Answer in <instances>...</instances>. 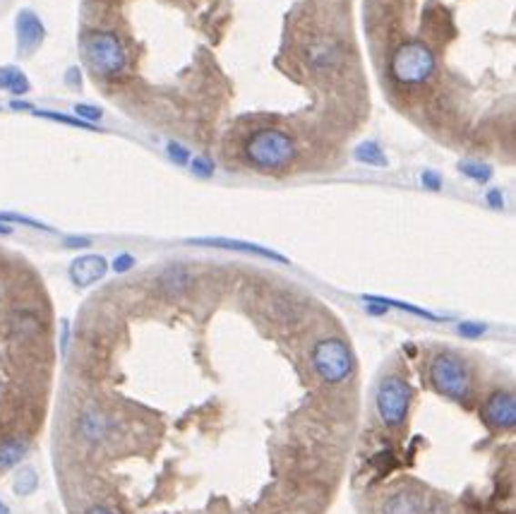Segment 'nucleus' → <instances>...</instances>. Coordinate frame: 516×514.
<instances>
[{
	"instance_id": "1",
	"label": "nucleus",
	"mask_w": 516,
	"mask_h": 514,
	"mask_svg": "<svg viewBox=\"0 0 516 514\" xmlns=\"http://www.w3.org/2000/svg\"><path fill=\"white\" fill-rule=\"evenodd\" d=\"M245 154L248 159L262 171H281L296 156V142L288 133L277 130V127H262L252 133L245 142Z\"/></svg>"
},
{
	"instance_id": "2",
	"label": "nucleus",
	"mask_w": 516,
	"mask_h": 514,
	"mask_svg": "<svg viewBox=\"0 0 516 514\" xmlns=\"http://www.w3.org/2000/svg\"><path fill=\"white\" fill-rule=\"evenodd\" d=\"M82 54L92 73L99 77H118L127 67L123 41L113 32H89L82 39Z\"/></svg>"
},
{
	"instance_id": "3",
	"label": "nucleus",
	"mask_w": 516,
	"mask_h": 514,
	"mask_svg": "<svg viewBox=\"0 0 516 514\" xmlns=\"http://www.w3.org/2000/svg\"><path fill=\"white\" fill-rule=\"evenodd\" d=\"M390 70L391 77L401 85H423L435 75L437 58L425 41H404L391 55Z\"/></svg>"
},
{
	"instance_id": "4",
	"label": "nucleus",
	"mask_w": 516,
	"mask_h": 514,
	"mask_svg": "<svg viewBox=\"0 0 516 514\" xmlns=\"http://www.w3.org/2000/svg\"><path fill=\"white\" fill-rule=\"evenodd\" d=\"M312 366L322 380L329 385H339L353 370L351 348L337 337H325V339L315 341V347H312Z\"/></svg>"
},
{
	"instance_id": "5",
	"label": "nucleus",
	"mask_w": 516,
	"mask_h": 514,
	"mask_svg": "<svg viewBox=\"0 0 516 514\" xmlns=\"http://www.w3.org/2000/svg\"><path fill=\"white\" fill-rule=\"evenodd\" d=\"M430 380L437 392L447 394L451 399L463 401L470 397V375L457 356H435L430 363Z\"/></svg>"
},
{
	"instance_id": "6",
	"label": "nucleus",
	"mask_w": 516,
	"mask_h": 514,
	"mask_svg": "<svg viewBox=\"0 0 516 514\" xmlns=\"http://www.w3.org/2000/svg\"><path fill=\"white\" fill-rule=\"evenodd\" d=\"M410 404L409 382L401 380L399 375H387L382 378L378 388V411L382 421L390 428H397L404 423Z\"/></svg>"
},
{
	"instance_id": "7",
	"label": "nucleus",
	"mask_w": 516,
	"mask_h": 514,
	"mask_svg": "<svg viewBox=\"0 0 516 514\" xmlns=\"http://www.w3.org/2000/svg\"><path fill=\"white\" fill-rule=\"evenodd\" d=\"M15 32H17V54L32 55L39 51V46L46 39V27L39 20L34 10H20L15 20Z\"/></svg>"
},
{
	"instance_id": "8",
	"label": "nucleus",
	"mask_w": 516,
	"mask_h": 514,
	"mask_svg": "<svg viewBox=\"0 0 516 514\" xmlns=\"http://www.w3.org/2000/svg\"><path fill=\"white\" fill-rule=\"evenodd\" d=\"M483 418L495 430H511L516 426V399L511 392H495L485 401Z\"/></svg>"
},
{
	"instance_id": "9",
	"label": "nucleus",
	"mask_w": 516,
	"mask_h": 514,
	"mask_svg": "<svg viewBox=\"0 0 516 514\" xmlns=\"http://www.w3.org/2000/svg\"><path fill=\"white\" fill-rule=\"evenodd\" d=\"M77 433H80L82 440L99 445V442H106L111 438L113 421L99 408H86L77 418Z\"/></svg>"
},
{
	"instance_id": "10",
	"label": "nucleus",
	"mask_w": 516,
	"mask_h": 514,
	"mask_svg": "<svg viewBox=\"0 0 516 514\" xmlns=\"http://www.w3.org/2000/svg\"><path fill=\"white\" fill-rule=\"evenodd\" d=\"M190 246H205V247H218V250H231V253H245V255H258V257H265V260L274 262H288L281 253L277 250H269L265 246H255V243L248 241H231V238H192L187 241Z\"/></svg>"
},
{
	"instance_id": "11",
	"label": "nucleus",
	"mask_w": 516,
	"mask_h": 514,
	"mask_svg": "<svg viewBox=\"0 0 516 514\" xmlns=\"http://www.w3.org/2000/svg\"><path fill=\"white\" fill-rule=\"evenodd\" d=\"M108 272V262L101 255H82L70 265V279L75 287H92L99 279H104Z\"/></svg>"
},
{
	"instance_id": "12",
	"label": "nucleus",
	"mask_w": 516,
	"mask_h": 514,
	"mask_svg": "<svg viewBox=\"0 0 516 514\" xmlns=\"http://www.w3.org/2000/svg\"><path fill=\"white\" fill-rule=\"evenodd\" d=\"M192 287V274L183 265H171L159 274V288L166 298H180Z\"/></svg>"
},
{
	"instance_id": "13",
	"label": "nucleus",
	"mask_w": 516,
	"mask_h": 514,
	"mask_svg": "<svg viewBox=\"0 0 516 514\" xmlns=\"http://www.w3.org/2000/svg\"><path fill=\"white\" fill-rule=\"evenodd\" d=\"M423 498L413 490H399V493L390 495L382 505V514H423Z\"/></svg>"
},
{
	"instance_id": "14",
	"label": "nucleus",
	"mask_w": 516,
	"mask_h": 514,
	"mask_svg": "<svg viewBox=\"0 0 516 514\" xmlns=\"http://www.w3.org/2000/svg\"><path fill=\"white\" fill-rule=\"evenodd\" d=\"M339 58H341L339 44L337 41L327 39V36L312 41L310 48H308V61L315 67H334L339 63Z\"/></svg>"
},
{
	"instance_id": "15",
	"label": "nucleus",
	"mask_w": 516,
	"mask_h": 514,
	"mask_svg": "<svg viewBox=\"0 0 516 514\" xmlns=\"http://www.w3.org/2000/svg\"><path fill=\"white\" fill-rule=\"evenodd\" d=\"M27 454V442L17 440V438H7L0 442V471L17 467Z\"/></svg>"
},
{
	"instance_id": "16",
	"label": "nucleus",
	"mask_w": 516,
	"mask_h": 514,
	"mask_svg": "<svg viewBox=\"0 0 516 514\" xmlns=\"http://www.w3.org/2000/svg\"><path fill=\"white\" fill-rule=\"evenodd\" d=\"M0 89H7L15 96H22V94L29 92V80L27 75L22 73L20 67L5 66L0 67Z\"/></svg>"
},
{
	"instance_id": "17",
	"label": "nucleus",
	"mask_w": 516,
	"mask_h": 514,
	"mask_svg": "<svg viewBox=\"0 0 516 514\" xmlns=\"http://www.w3.org/2000/svg\"><path fill=\"white\" fill-rule=\"evenodd\" d=\"M10 322H13V332L17 334V337L32 339V337H39L41 334V320L34 313L20 310V313H15L13 317H10Z\"/></svg>"
},
{
	"instance_id": "18",
	"label": "nucleus",
	"mask_w": 516,
	"mask_h": 514,
	"mask_svg": "<svg viewBox=\"0 0 516 514\" xmlns=\"http://www.w3.org/2000/svg\"><path fill=\"white\" fill-rule=\"evenodd\" d=\"M269 306H272L269 307L272 315H277L278 320H296L303 313V306L296 298H291V296H277V298H272Z\"/></svg>"
},
{
	"instance_id": "19",
	"label": "nucleus",
	"mask_w": 516,
	"mask_h": 514,
	"mask_svg": "<svg viewBox=\"0 0 516 514\" xmlns=\"http://www.w3.org/2000/svg\"><path fill=\"white\" fill-rule=\"evenodd\" d=\"M356 159L360 164H370V166H387V156L378 142H363L356 147Z\"/></svg>"
},
{
	"instance_id": "20",
	"label": "nucleus",
	"mask_w": 516,
	"mask_h": 514,
	"mask_svg": "<svg viewBox=\"0 0 516 514\" xmlns=\"http://www.w3.org/2000/svg\"><path fill=\"white\" fill-rule=\"evenodd\" d=\"M34 116H39V118H48V121H56V123H66V126H73V127H82V130H99V127L94 126V123H86L77 116H66V114H58V111H34Z\"/></svg>"
},
{
	"instance_id": "21",
	"label": "nucleus",
	"mask_w": 516,
	"mask_h": 514,
	"mask_svg": "<svg viewBox=\"0 0 516 514\" xmlns=\"http://www.w3.org/2000/svg\"><path fill=\"white\" fill-rule=\"evenodd\" d=\"M459 171H461L463 176L473 178V181H478V183L490 181V176H492V168L485 166V164H481V161H461V164H459Z\"/></svg>"
},
{
	"instance_id": "22",
	"label": "nucleus",
	"mask_w": 516,
	"mask_h": 514,
	"mask_svg": "<svg viewBox=\"0 0 516 514\" xmlns=\"http://www.w3.org/2000/svg\"><path fill=\"white\" fill-rule=\"evenodd\" d=\"M25 224V227L39 228V231H54L51 227H46L44 221H36L32 217H25V214H15V212H0V224Z\"/></svg>"
},
{
	"instance_id": "23",
	"label": "nucleus",
	"mask_w": 516,
	"mask_h": 514,
	"mask_svg": "<svg viewBox=\"0 0 516 514\" xmlns=\"http://www.w3.org/2000/svg\"><path fill=\"white\" fill-rule=\"evenodd\" d=\"M36 488V474L32 469H22L20 474L15 476V490L20 495H29Z\"/></svg>"
},
{
	"instance_id": "24",
	"label": "nucleus",
	"mask_w": 516,
	"mask_h": 514,
	"mask_svg": "<svg viewBox=\"0 0 516 514\" xmlns=\"http://www.w3.org/2000/svg\"><path fill=\"white\" fill-rule=\"evenodd\" d=\"M75 114H77V118H82V121L86 123L101 121V116H104L99 106H89V104H77V106H75Z\"/></svg>"
},
{
	"instance_id": "25",
	"label": "nucleus",
	"mask_w": 516,
	"mask_h": 514,
	"mask_svg": "<svg viewBox=\"0 0 516 514\" xmlns=\"http://www.w3.org/2000/svg\"><path fill=\"white\" fill-rule=\"evenodd\" d=\"M166 149H168V156H171L176 164H187V161H190V152H187L183 145H178V142H168V147Z\"/></svg>"
},
{
	"instance_id": "26",
	"label": "nucleus",
	"mask_w": 516,
	"mask_h": 514,
	"mask_svg": "<svg viewBox=\"0 0 516 514\" xmlns=\"http://www.w3.org/2000/svg\"><path fill=\"white\" fill-rule=\"evenodd\" d=\"M135 267V257L133 255H127V253H123V255H118L116 260H113V269L118 274H123V272H127V269H133Z\"/></svg>"
},
{
	"instance_id": "27",
	"label": "nucleus",
	"mask_w": 516,
	"mask_h": 514,
	"mask_svg": "<svg viewBox=\"0 0 516 514\" xmlns=\"http://www.w3.org/2000/svg\"><path fill=\"white\" fill-rule=\"evenodd\" d=\"M192 171L197 176H202V178H209V176L214 174V164L207 159H195L192 161Z\"/></svg>"
},
{
	"instance_id": "28",
	"label": "nucleus",
	"mask_w": 516,
	"mask_h": 514,
	"mask_svg": "<svg viewBox=\"0 0 516 514\" xmlns=\"http://www.w3.org/2000/svg\"><path fill=\"white\" fill-rule=\"evenodd\" d=\"M459 332H461L463 337H483L485 325H476V322H463V325H459Z\"/></svg>"
},
{
	"instance_id": "29",
	"label": "nucleus",
	"mask_w": 516,
	"mask_h": 514,
	"mask_svg": "<svg viewBox=\"0 0 516 514\" xmlns=\"http://www.w3.org/2000/svg\"><path fill=\"white\" fill-rule=\"evenodd\" d=\"M423 186L430 187V190H440V178H437V174H432V171L423 174Z\"/></svg>"
},
{
	"instance_id": "30",
	"label": "nucleus",
	"mask_w": 516,
	"mask_h": 514,
	"mask_svg": "<svg viewBox=\"0 0 516 514\" xmlns=\"http://www.w3.org/2000/svg\"><path fill=\"white\" fill-rule=\"evenodd\" d=\"M67 85H70V87H80V70H77V67H70V70H67Z\"/></svg>"
},
{
	"instance_id": "31",
	"label": "nucleus",
	"mask_w": 516,
	"mask_h": 514,
	"mask_svg": "<svg viewBox=\"0 0 516 514\" xmlns=\"http://www.w3.org/2000/svg\"><path fill=\"white\" fill-rule=\"evenodd\" d=\"M92 241L89 238H66V247H89Z\"/></svg>"
},
{
	"instance_id": "32",
	"label": "nucleus",
	"mask_w": 516,
	"mask_h": 514,
	"mask_svg": "<svg viewBox=\"0 0 516 514\" xmlns=\"http://www.w3.org/2000/svg\"><path fill=\"white\" fill-rule=\"evenodd\" d=\"M488 202L492 205V207H502V195H500V190H492V193L488 195Z\"/></svg>"
},
{
	"instance_id": "33",
	"label": "nucleus",
	"mask_w": 516,
	"mask_h": 514,
	"mask_svg": "<svg viewBox=\"0 0 516 514\" xmlns=\"http://www.w3.org/2000/svg\"><path fill=\"white\" fill-rule=\"evenodd\" d=\"M428 514H450V509L444 508L442 502H435V505H432L430 512H428Z\"/></svg>"
},
{
	"instance_id": "34",
	"label": "nucleus",
	"mask_w": 516,
	"mask_h": 514,
	"mask_svg": "<svg viewBox=\"0 0 516 514\" xmlns=\"http://www.w3.org/2000/svg\"><path fill=\"white\" fill-rule=\"evenodd\" d=\"M10 106H13L15 111H29V108H32V106H29V104H27V101H13Z\"/></svg>"
},
{
	"instance_id": "35",
	"label": "nucleus",
	"mask_w": 516,
	"mask_h": 514,
	"mask_svg": "<svg viewBox=\"0 0 516 514\" xmlns=\"http://www.w3.org/2000/svg\"><path fill=\"white\" fill-rule=\"evenodd\" d=\"M85 514H113L108 508H101V505H96V508H89Z\"/></svg>"
},
{
	"instance_id": "36",
	"label": "nucleus",
	"mask_w": 516,
	"mask_h": 514,
	"mask_svg": "<svg viewBox=\"0 0 516 514\" xmlns=\"http://www.w3.org/2000/svg\"><path fill=\"white\" fill-rule=\"evenodd\" d=\"M10 231H13V228L5 227V224H0V236H7V234H10Z\"/></svg>"
},
{
	"instance_id": "37",
	"label": "nucleus",
	"mask_w": 516,
	"mask_h": 514,
	"mask_svg": "<svg viewBox=\"0 0 516 514\" xmlns=\"http://www.w3.org/2000/svg\"><path fill=\"white\" fill-rule=\"evenodd\" d=\"M0 514H10V509H7L3 502H0Z\"/></svg>"
}]
</instances>
